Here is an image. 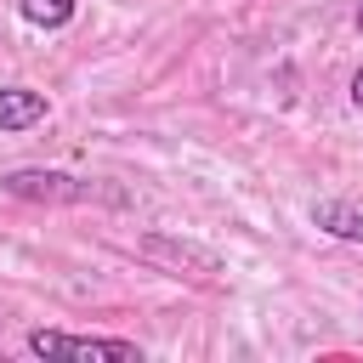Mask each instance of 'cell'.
Masks as SVG:
<instances>
[{"label":"cell","mask_w":363,"mask_h":363,"mask_svg":"<svg viewBox=\"0 0 363 363\" xmlns=\"http://www.w3.org/2000/svg\"><path fill=\"white\" fill-rule=\"evenodd\" d=\"M28 357H62V363H142V346L136 340H119V335H74V329H28L23 335Z\"/></svg>","instance_id":"6da1fadb"},{"label":"cell","mask_w":363,"mask_h":363,"mask_svg":"<svg viewBox=\"0 0 363 363\" xmlns=\"http://www.w3.org/2000/svg\"><path fill=\"white\" fill-rule=\"evenodd\" d=\"M0 193L28 199V204H91V199H102L96 182H79V176H68V170H45V164L6 170V176H0Z\"/></svg>","instance_id":"7a4b0ae2"},{"label":"cell","mask_w":363,"mask_h":363,"mask_svg":"<svg viewBox=\"0 0 363 363\" xmlns=\"http://www.w3.org/2000/svg\"><path fill=\"white\" fill-rule=\"evenodd\" d=\"M45 113H51L45 91H34V85H0V130H6V136L34 130Z\"/></svg>","instance_id":"3957f363"},{"label":"cell","mask_w":363,"mask_h":363,"mask_svg":"<svg viewBox=\"0 0 363 363\" xmlns=\"http://www.w3.org/2000/svg\"><path fill=\"white\" fill-rule=\"evenodd\" d=\"M142 255H147V261H170V267H199V278H216V272H221V261H216L210 250H199V244H187V238H170V233H147V238H142Z\"/></svg>","instance_id":"277c9868"},{"label":"cell","mask_w":363,"mask_h":363,"mask_svg":"<svg viewBox=\"0 0 363 363\" xmlns=\"http://www.w3.org/2000/svg\"><path fill=\"white\" fill-rule=\"evenodd\" d=\"M312 227H323L329 238L363 244V210L346 204V199H318V204H312Z\"/></svg>","instance_id":"5b68a950"},{"label":"cell","mask_w":363,"mask_h":363,"mask_svg":"<svg viewBox=\"0 0 363 363\" xmlns=\"http://www.w3.org/2000/svg\"><path fill=\"white\" fill-rule=\"evenodd\" d=\"M17 11H23V23L57 34V28H68L79 17V0H17Z\"/></svg>","instance_id":"8992f818"},{"label":"cell","mask_w":363,"mask_h":363,"mask_svg":"<svg viewBox=\"0 0 363 363\" xmlns=\"http://www.w3.org/2000/svg\"><path fill=\"white\" fill-rule=\"evenodd\" d=\"M352 102H357V108H363V68H357V74H352Z\"/></svg>","instance_id":"52a82bcc"},{"label":"cell","mask_w":363,"mask_h":363,"mask_svg":"<svg viewBox=\"0 0 363 363\" xmlns=\"http://www.w3.org/2000/svg\"><path fill=\"white\" fill-rule=\"evenodd\" d=\"M357 34H363V6H357Z\"/></svg>","instance_id":"ba28073f"}]
</instances>
